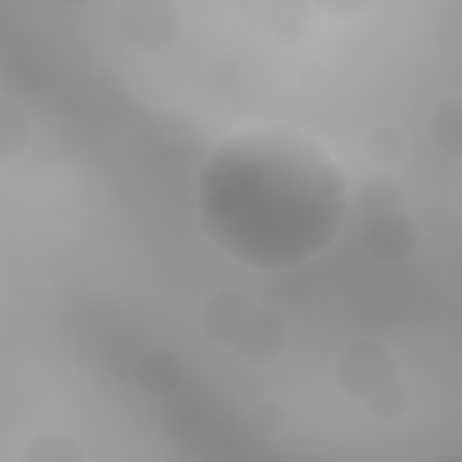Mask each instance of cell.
Masks as SVG:
<instances>
[{
    "instance_id": "8fae6325",
    "label": "cell",
    "mask_w": 462,
    "mask_h": 462,
    "mask_svg": "<svg viewBox=\"0 0 462 462\" xmlns=\"http://www.w3.org/2000/svg\"><path fill=\"white\" fill-rule=\"evenodd\" d=\"M31 141V123L27 114L13 101H0V161L20 157Z\"/></svg>"
},
{
    "instance_id": "4fadbf2b",
    "label": "cell",
    "mask_w": 462,
    "mask_h": 462,
    "mask_svg": "<svg viewBox=\"0 0 462 462\" xmlns=\"http://www.w3.org/2000/svg\"><path fill=\"white\" fill-rule=\"evenodd\" d=\"M363 404L372 419L390 424L401 420L408 413L411 393L404 383L393 379L372 393L366 401H363Z\"/></svg>"
},
{
    "instance_id": "8992f818",
    "label": "cell",
    "mask_w": 462,
    "mask_h": 462,
    "mask_svg": "<svg viewBox=\"0 0 462 462\" xmlns=\"http://www.w3.org/2000/svg\"><path fill=\"white\" fill-rule=\"evenodd\" d=\"M287 343L289 330L283 318L274 309L258 303L229 350L247 366H265L283 354Z\"/></svg>"
},
{
    "instance_id": "52a82bcc",
    "label": "cell",
    "mask_w": 462,
    "mask_h": 462,
    "mask_svg": "<svg viewBox=\"0 0 462 462\" xmlns=\"http://www.w3.org/2000/svg\"><path fill=\"white\" fill-rule=\"evenodd\" d=\"M132 377L143 392L166 397L184 381V365L177 352L166 346H153L135 359Z\"/></svg>"
},
{
    "instance_id": "3957f363",
    "label": "cell",
    "mask_w": 462,
    "mask_h": 462,
    "mask_svg": "<svg viewBox=\"0 0 462 462\" xmlns=\"http://www.w3.org/2000/svg\"><path fill=\"white\" fill-rule=\"evenodd\" d=\"M180 29V11L168 0H130L121 4L116 16L119 38L139 54L170 49L179 40Z\"/></svg>"
},
{
    "instance_id": "7a4b0ae2",
    "label": "cell",
    "mask_w": 462,
    "mask_h": 462,
    "mask_svg": "<svg viewBox=\"0 0 462 462\" xmlns=\"http://www.w3.org/2000/svg\"><path fill=\"white\" fill-rule=\"evenodd\" d=\"M332 375L343 395L363 402L379 388L397 379L399 363L386 343L359 337L346 343L336 354Z\"/></svg>"
},
{
    "instance_id": "5b68a950",
    "label": "cell",
    "mask_w": 462,
    "mask_h": 462,
    "mask_svg": "<svg viewBox=\"0 0 462 462\" xmlns=\"http://www.w3.org/2000/svg\"><path fill=\"white\" fill-rule=\"evenodd\" d=\"M419 245V226L402 208L366 217L361 226V247L379 263L408 260Z\"/></svg>"
},
{
    "instance_id": "9a60e30c",
    "label": "cell",
    "mask_w": 462,
    "mask_h": 462,
    "mask_svg": "<svg viewBox=\"0 0 462 462\" xmlns=\"http://www.w3.org/2000/svg\"><path fill=\"white\" fill-rule=\"evenodd\" d=\"M312 5L328 18L346 22V20H354V18L365 14V11L372 5V2H368V0H319V2H312Z\"/></svg>"
},
{
    "instance_id": "7c38bea8",
    "label": "cell",
    "mask_w": 462,
    "mask_h": 462,
    "mask_svg": "<svg viewBox=\"0 0 462 462\" xmlns=\"http://www.w3.org/2000/svg\"><path fill=\"white\" fill-rule=\"evenodd\" d=\"M363 152L370 162L392 168L397 166L406 155V137L395 125H379L372 128L363 139Z\"/></svg>"
},
{
    "instance_id": "ba28073f",
    "label": "cell",
    "mask_w": 462,
    "mask_h": 462,
    "mask_svg": "<svg viewBox=\"0 0 462 462\" xmlns=\"http://www.w3.org/2000/svg\"><path fill=\"white\" fill-rule=\"evenodd\" d=\"M22 462H85L83 444L58 430H47L34 435L20 455Z\"/></svg>"
},
{
    "instance_id": "2e32d148",
    "label": "cell",
    "mask_w": 462,
    "mask_h": 462,
    "mask_svg": "<svg viewBox=\"0 0 462 462\" xmlns=\"http://www.w3.org/2000/svg\"><path fill=\"white\" fill-rule=\"evenodd\" d=\"M325 78H327V72H325V67L318 61H310V63H305L300 72H298V81L300 85L305 88V90H318L323 87L325 83Z\"/></svg>"
},
{
    "instance_id": "6da1fadb",
    "label": "cell",
    "mask_w": 462,
    "mask_h": 462,
    "mask_svg": "<svg viewBox=\"0 0 462 462\" xmlns=\"http://www.w3.org/2000/svg\"><path fill=\"white\" fill-rule=\"evenodd\" d=\"M199 215L204 233L236 262L287 267L334 240L345 215L343 171L291 126L242 132L202 170Z\"/></svg>"
},
{
    "instance_id": "30bf717a",
    "label": "cell",
    "mask_w": 462,
    "mask_h": 462,
    "mask_svg": "<svg viewBox=\"0 0 462 462\" xmlns=\"http://www.w3.org/2000/svg\"><path fill=\"white\" fill-rule=\"evenodd\" d=\"M462 103L460 96L442 99L430 117V139L446 155L458 157L462 150Z\"/></svg>"
},
{
    "instance_id": "9c48e42d",
    "label": "cell",
    "mask_w": 462,
    "mask_h": 462,
    "mask_svg": "<svg viewBox=\"0 0 462 462\" xmlns=\"http://www.w3.org/2000/svg\"><path fill=\"white\" fill-rule=\"evenodd\" d=\"M404 199L406 195L402 184L395 177L375 173L359 186L356 206L357 211L366 218L402 208Z\"/></svg>"
},
{
    "instance_id": "5bb4252c",
    "label": "cell",
    "mask_w": 462,
    "mask_h": 462,
    "mask_svg": "<svg viewBox=\"0 0 462 462\" xmlns=\"http://www.w3.org/2000/svg\"><path fill=\"white\" fill-rule=\"evenodd\" d=\"M287 422V411L276 401L265 399L253 406L249 411V424L260 437H274L282 433Z\"/></svg>"
},
{
    "instance_id": "277c9868",
    "label": "cell",
    "mask_w": 462,
    "mask_h": 462,
    "mask_svg": "<svg viewBox=\"0 0 462 462\" xmlns=\"http://www.w3.org/2000/svg\"><path fill=\"white\" fill-rule=\"evenodd\" d=\"M256 307L258 301L242 289H217L199 307V330L213 346L229 350Z\"/></svg>"
}]
</instances>
